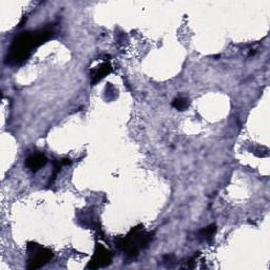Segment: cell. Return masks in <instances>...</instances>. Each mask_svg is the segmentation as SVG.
I'll list each match as a JSON object with an SVG mask.
<instances>
[{
  "instance_id": "6da1fadb",
  "label": "cell",
  "mask_w": 270,
  "mask_h": 270,
  "mask_svg": "<svg viewBox=\"0 0 270 270\" xmlns=\"http://www.w3.org/2000/svg\"><path fill=\"white\" fill-rule=\"evenodd\" d=\"M53 35L54 30L52 26H45L37 31L20 33L10 45L8 55H6V63L12 66L22 65L30 57L34 50L52 38Z\"/></svg>"
},
{
  "instance_id": "7a4b0ae2",
  "label": "cell",
  "mask_w": 270,
  "mask_h": 270,
  "mask_svg": "<svg viewBox=\"0 0 270 270\" xmlns=\"http://www.w3.org/2000/svg\"><path fill=\"white\" fill-rule=\"evenodd\" d=\"M152 240V234L146 232L144 229L135 227L124 238L116 241L117 247L123 250L128 258H136L141 249L148 246Z\"/></svg>"
},
{
  "instance_id": "3957f363",
  "label": "cell",
  "mask_w": 270,
  "mask_h": 270,
  "mask_svg": "<svg viewBox=\"0 0 270 270\" xmlns=\"http://www.w3.org/2000/svg\"><path fill=\"white\" fill-rule=\"evenodd\" d=\"M28 255L29 260L26 267L29 270H35L48 264L54 256V253L49 248L31 242L28 244Z\"/></svg>"
},
{
  "instance_id": "277c9868",
  "label": "cell",
  "mask_w": 270,
  "mask_h": 270,
  "mask_svg": "<svg viewBox=\"0 0 270 270\" xmlns=\"http://www.w3.org/2000/svg\"><path fill=\"white\" fill-rule=\"evenodd\" d=\"M111 263V252L106 249L103 245L97 244L95 249V254L93 259L88 264L87 268L89 269H97L100 267H105Z\"/></svg>"
},
{
  "instance_id": "5b68a950",
  "label": "cell",
  "mask_w": 270,
  "mask_h": 270,
  "mask_svg": "<svg viewBox=\"0 0 270 270\" xmlns=\"http://www.w3.org/2000/svg\"><path fill=\"white\" fill-rule=\"evenodd\" d=\"M46 163H48V158H45V154L35 153L28 158V159L25 161V166L28 167V169H30L32 172H37L39 169L45 167Z\"/></svg>"
},
{
  "instance_id": "8992f818",
  "label": "cell",
  "mask_w": 270,
  "mask_h": 270,
  "mask_svg": "<svg viewBox=\"0 0 270 270\" xmlns=\"http://www.w3.org/2000/svg\"><path fill=\"white\" fill-rule=\"evenodd\" d=\"M111 72H112V67H111L110 64L104 63V64L99 65L91 73L92 84L93 85L97 84L99 82V80H101L104 77H106L108 75V74L111 73Z\"/></svg>"
},
{
  "instance_id": "52a82bcc",
  "label": "cell",
  "mask_w": 270,
  "mask_h": 270,
  "mask_svg": "<svg viewBox=\"0 0 270 270\" xmlns=\"http://www.w3.org/2000/svg\"><path fill=\"white\" fill-rule=\"evenodd\" d=\"M215 232H217V227H215V225H210L205 229H202L199 232V238L202 241H210Z\"/></svg>"
},
{
  "instance_id": "ba28073f",
  "label": "cell",
  "mask_w": 270,
  "mask_h": 270,
  "mask_svg": "<svg viewBox=\"0 0 270 270\" xmlns=\"http://www.w3.org/2000/svg\"><path fill=\"white\" fill-rule=\"evenodd\" d=\"M189 106V100L185 97H177L172 101V107L179 111L186 110Z\"/></svg>"
},
{
  "instance_id": "9c48e42d",
  "label": "cell",
  "mask_w": 270,
  "mask_h": 270,
  "mask_svg": "<svg viewBox=\"0 0 270 270\" xmlns=\"http://www.w3.org/2000/svg\"><path fill=\"white\" fill-rule=\"evenodd\" d=\"M60 164H62V166H67V165H71V159L70 158H63L62 160H60Z\"/></svg>"
}]
</instances>
